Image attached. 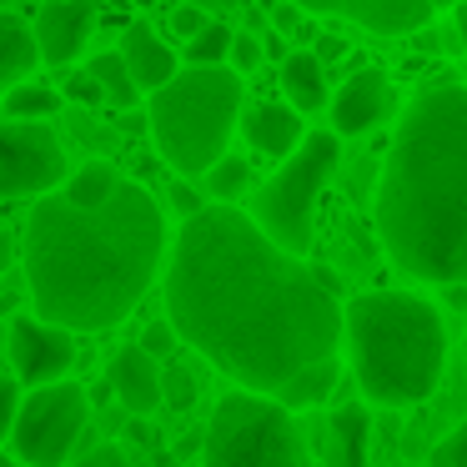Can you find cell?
<instances>
[{
	"label": "cell",
	"mask_w": 467,
	"mask_h": 467,
	"mask_svg": "<svg viewBox=\"0 0 467 467\" xmlns=\"http://www.w3.org/2000/svg\"><path fill=\"white\" fill-rule=\"evenodd\" d=\"M272 26H276L282 36H292L296 26H302V5H276V11H272Z\"/></svg>",
	"instance_id": "obj_32"
},
{
	"label": "cell",
	"mask_w": 467,
	"mask_h": 467,
	"mask_svg": "<svg viewBox=\"0 0 467 467\" xmlns=\"http://www.w3.org/2000/svg\"><path fill=\"white\" fill-rule=\"evenodd\" d=\"M192 402H196V372L186 362H166V407L186 412Z\"/></svg>",
	"instance_id": "obj_25"
},
{
	"label": "cell",
	"mask_w": 467,
	"mask_h": 467,
	"mask_svg": "<svg viewBox=\"0 0 467 467\" xmlns=\"http://www.w3.org/2000/svg\"><path fill=\"white\" fill-rule=\"evenodd\" d=\"M242 116V76L232 66H186L166 91L146 96L151 141L182 182H206L226 161Z\"/></svg>",
	"instance_id": "obj_5"
},
{
	"label": "cell",
	"mask_w": 467,
	"mask_h": 467,
	"mask_svg": "<svg viewBox=\"0 0 467 467\" xmlns=\"http://www.w3.org/2000/svg\"><path fill=\"white\" fill-rule=\"evenodd\" d=\"M317 447H322V467H372V412L362 402L337 407L317 427Z\"/></svg>",
	"instance_id": "obj_16"
},
{
	"label": "cell",
	"mask_w": 467,
	"mask_h": 467,
	"mask_svg": "<svg viewBox=\"0 0 467 467\" xmlns=\"http://www.w3.org/2000/svg\"><path fill=\"white\" fill-rule=\"evenodd\" d=\"M447 302H452L457 312H467V282L462 286H447Z\"/></svg>",
	"instance_id": "obj_34"
},
{
	"label": "cell",
	"mask_w": 467,
	"mask_h": 467,
	"mask_svg": "<svg viewBox=\"0 0 467 467\" xmlns=\"http://www.w3.org/2000/svg\"><path fill=\"white\" fill-rule=\"evenodd\" d=\"M282 91L302 116L332 106V96H327V66L317 61V51H292L286 56L282 61Z\"/></svg>",
	"instance_id": "obj_19"
},
{
	"label": "cell",
	"mask_w": 467,
	"mask_h": 467,
	"mask_svg": "<svg viewBox=\"0 0 467 467\" xmlns=\"http://www.w3.org/2000/svg\"><path fill=\"white\" fill-rule=\"evenodd\" d=\"M76 467H136V457L126 452L121 442H101V447H96V452H86V457H81V462H76Z\"/></svg>",
	"instance_id": "obj_30"
},
{
	"label": "cell",
	"mask_w": 467,
	"mask_h": 467,
	"mask_svg": "<svg viewBox=\"0 0 467 467\" xmlns=\"http://www.w3.org/2000/svg\"><path fill=\"white\" fill-rule=\"evenodd\" d=\"M246 186H252V166H246L242 156H226V161L206 176V196H212L216 206H236Z\"/></svg>",
	"instance_id": "obj_23"
},
{
	"label": "cell",
	"mask_w": 467,
	"mask_h": 467,
	"mask_svg": "<svg viewBox=\"0 0 467 467\" xmlns=\"http://www.w3.org/2000/svg\"><path fill=\"white\" fill-rule=\"evenodd\" d=\"M91 422V397L81 382L36 387L16 422L5 427V457L16 467H66Z\"/></svg>",
	"instance_id": "obj_8"
},
{
	"label": "cell",
	"mask_w": 467,
	"mask_h": 467,
	"mask_svg": "<svg viewBox=\"0 0 467 467\" xmlns=\"http://www.w3.org/2000/svg\"><path fill=\"white\" fill-rule=\"evenodd\" d=\"M61 106H66V91H56L46 81H26L16 91H5V121H51Z\"/></svg>",
	"instance_id": "obj_21"
},
{
	"label": "cell",
	"mask_w": 467,
	"mask_h": 467,
	"mask_svg": "<svg viewBox=\"0 0 467 467\" xmlns=\"http://www.w3.org/2000/svg\"><path fill=\"white\" fill-rule=\"evenodd\" d=\"M342 352L372 407H417L442 387V312L417 292H362L347 302Z\"/></svg>",
	"instance_id": "obj_4"
},
{
	"label": "cell",
	"mask_w": 467,
	"mask_h": 467,
	"mask_svg": "<svg viewBox=\"0 0 467 467\" xmlns=\"http://www.w3.org/2000/svg\"><path fill=\"white\" fill-rule=\"evenodd\" d=\"M186 5H202V11H232L236 0H186Z\"/></svg>",
	"instance_id": "obj_35"
},
{
	"label": "cell",
	"mask_w": 467,
	"mask_h": 467,
	"mask_svg": "<svg viewBox=\"0 0 467 467\" xmlns=\"http://www.w3.org/2000/svg\"><path fill=\"white\" fill-rule=\"evenodd\" d=\"M166 322L242 392L292 412L322 407L342 372L347 306L337 276L292 256L242 206H206L176 226L166 262Z\"/></svg>",
	"instance_id": "obj_1"
},
{
	"label": "cell",
	"mask_w": 467,
	"mask_h": 467,
	"mask_svg": "<svg viewBox=\"0 0 467 467\" xmlns=\"http://www.w3.org/2000/svg\"><path fill=\"white\" fill-rule=\"evenodd\" d=\"M442 5H447V11H462L467 0H432V11H442Z\"/></svg>",
	"instance_id": "obj_38"
},
{
	"label": "cell",
	"mask_w": 467,
	"mask_h": 467,
	"mask_svg": "<svg viewBox=\"0 0 467 467\" xmlns=\"http://www.w3.org/2000/svg\"><path fill=\"white\" fill-rule=\"evenodd\" d=\"M242 131H246V141H252V151L272 156V161H292V156L302 151V141L312 136L302 126V111H296V106H282V101L246 106Z\"/></svg>",
	"instance_id": "obj_15"
},
{
	"label": "cell",
	"mask_w": 467,
	"mask_h": 467,
	"mask_svg": "<svg viewBox=\"0 0 467 467\" xmlns=\"http://www.w3.org/2000/svg\"><path fill=\"white\" fill-rule=\"evenodd\" d=\"M36 36H41V56L51 66H71L81 46L96 36V11L86 0H46L36 16Z\"/></svg>",
	"instance_id": "obj_14"
},
{
	"label": "cell",
	"mask_w": 467,
	"mask_h": 467,
	"mask_svg": "<svg viewBox=\"0 0 467 467\" xmlns=\"http://www.w3.org/2000/svg\"><path fill=\"white\" fill-rule=\"evenodd\" d=\"M302 11L342 16L372 36H412L432 21V0H292Z\"/></svg>",
	"instance_id": "obj_11"
},
{
	"label": "cell",
	"mask_w": 467,
	"mask_h": 467,
	"mask_svg": "<svg viewBox=\"0 0 467 467\" xmlns=\"http://www.w3.org/2000/svg\"><path fill=\"white\" fill-rule=\"evenodd\" d=\"M171 31L182 36L186 46H192L196 36L206 31V16H202V5H176V11H171Z\"/></svg>",
	"instance_id": "obj_31"
},
{
	"label": "cell",
	"mask_w": 467,
	"mask_h": 467,
	"mask_svg": "<svg viewBox=\"0 0 467 467\" xmlns=\"http://www.w3.org/2000/svg\"><path fill=\"white\" fill-rule=\"evenodd\" d=\"M372 216L402 276L427 286L467 282V86H427L402 111Z\"/></svg>",
	"instance_id": "obj_3"
},
{
	"label": "cell",
	"mask_w": 467,
	"mask_h": 467,
	"mask_svg": "<svg viewBox=\"0 0 467 467\" xmlns=\"http://www.w3.org/2000/svg\"><path fill=\"white\" fill-rule=\"evenodd\" d=\"M41 66V36H36L31 21H21L16 11L0 16V81L5 91L26 86V76Z\"/></svg>",
	"instance_id": "obj_18"
},
{
	"label": "cell",
	"mask_w": 467,
	"mask_h": 467,
	"mask_svg": "<svg viewBox=\"0 0 467 467\" xmlns=\"http://www.w3.org/2000/svg\"><path fill=\"white\" fill-rule=\"evenodd\" d=\"M262 56H266V46L256 41L252 31H236V46H232V71H236V76L256 71V66H262Z\"/></svg>",
	"instance_id": "obj_29"
},
{
	"label": "cell",
	"mask_w": 467,
	"mask_h": 467,
	"mask_svg": "<svg viewBox=\"0 0 467 467\" xmlns=\"http://www.w3.org/2000/svg\"><path fill=\"white\" fill-rule=\"evenodd\" d=\"M151 467H176V452H156V457H151Z\"/></svg>",
	"instance_id": "obj_37"
},
{
	"label": "cell",
	"mask_w": 467,
	"mask_h": 467,
	"mask_svg": "<svg viewBox=\"0 0 467 467\" xmlns=\"http://www.w3.org/2000/svg\"><path fill=\"white\" fill-rule=\"evenodd\" d=\"M86 71L96 76V81L106 86V96H111V106H136L141 101V86H136V76H131V66H126V56L121 51H101V56H91V66Z\"/></svg>",
	"instance_id": "obj_22"
},
{
	"label": "cell",
	"mask_w": 467,
	"mask_h": 467,
	"mask_svg": "<svg viewBox=\"0 0 467 467\" xmlns=\"http://www.w3.org/2000/svg\"><path fill=\"white\" fill-rule=\"evenodd\" d=\"M121 182H126V176L116 171L111 161H81V166L71 171V182H66L61 196H66L71 206H86V212H96V206H106L116 192H121Z\"/></svg>",
	"instance_id": "obj_20"
},
{
	"label": "cell",
	"mask_w": 467,
	"mask_h": 467,
	"mask_svg": "<svg viewBox=\"0 0 467 467\" xmlns=\"http://www.w3.org/2000/svg\"><path fill=\"white\" fill-rule=\"evenodd\" d=\"M121 56H126V66H131V76H136V86H141V96L166 91V86H171L176 76H182V56H176L171 46H166L146 21L126 26V36H121Z\"/></svg>",
	"instance_id": "obj_17"
},
{
	"label": "cell",
	"mask_w": 467,
	"mask_h": 467,
	"mask_svg": "<svg viewBox=\"0 0 467 467\" xmlns=\"http://www.w3.org/2000/svg\"><path fill=\"white\" fill-rule=\"evenodd\" d=\"M171 242L166 212L136 182H121L96 212L61 192L46 196L26 216L21 246L31 312L66 332H111L146 302L156 272L171 262Z\"/></svg>",
	"instance_id": "obj_2"
},
{
	"label": "cell",
	"mask_w": 467,
	"mask_h": 467,
	"mask_svg": "<svg viewBox=\"0 0 467 467\" xmlns=\"http://www.w3.org/2000/svg\"><path fill=\"white\" fill-rule=\"evenodd\" d=\"M457 41H462V51H467V5L457 11Z\"/></svg>",
	"instance_id": "obj_36"
},
{
	"label": "cell",
	"mask_w": 467,
	"mask_h": 467,
	"mask_svg": "<svg viewBox=\"0 0 467 467\" xmlns=\"http://www.w3.org/2000/svg\"><path fill=\"white\" fill-rule=\"evenodd\" d=\"M392 111V86L377 66H362L342 81V91H332V131L337 136H367L387 121Z\"/></svg>",
	"instance_id": "obj_13"
},
{
	"label": "cell",
	"mask_w": 467,
	"mask_h": 467,
	"mask_svg": "<svg viewBox=\"0 0 467 467\" xmlns=\"http://www.w3.org/2000/svg\"><path fill=\"white\" fill-rule=\"evenodd\" d=\"M342 56H347V41H337V36H322V41H317V61L322 66L342 61Z\"/></svg>",
	"instance_id": "obj_33"
},
{
	"label": "cell",
	"mask_w": 467,
	"mask_h": 467,
	"mask_svg": "<svg viewBox=\"0 0 467 467\" xmlns=\"http://www.w3.org/2000/svg\"><path fill=\"white\" fill-rule=\"evenodd\" d=\"M232 46H236L232 26H206V31L186 46V61L192 66H232Z\"/></svg>",
	"instance_id": "obj_24"
},
{
	"label": "cell",
	"mask_w": 467,
	"mask_h": 467,
	"mask_svg": "<svg viewBox=\"0 0 467 467\" xmlns=\"http://www.w3.org/2000/svg\"><path fill=\"white\" fill-rule=\"evenodd\" d=\"M5 467H16V462H11V457H5Z\"/></svg>",
	"instance_id": "obj_39"
},
{
	"label": "cell",
	"mask_w": 467,
	"mask_h": 467,
	"mask_svg": "<svg viewBox=\"0 0 467 467\" xmlns=\"http://www.w3.org/2000/svg\"><path fill=\"white\" fill-rule=\"evenodd\" d=\"M106 382H111V397L131 417H151L156 407L166 402V362H156L141 342L111 352V362H106Z\"/></svg>",
	"instance_id": "obj_12"
},
{
	"label": "cell",
	"mask_w": 467,
	"mask_h": 467,
	"mask_svg": "<svg viewBox=\"0 0 467 467\" xmlns=\"http://www.w3.org/2000/svg\"><path fill=\"white\" fill-rule=\"evenodd\" d=\"M427 467H467V422H457L452 432L427 452Z\"/></svg>",
	"instance_id": "obj_26"
},
{
	"label": "cell",
	"mask_w": 467,
	"mask_h": 467,
	"mask_svg": "<svg viewBox=\"0 0 467 467\" xmlns=\"http://www.w3.org/2000/svg\"><path fill=\"white\" fill-rule=\"evenodd\" d=\"M202 437V467H306L292 407L262 392H226Z\"/></svg>",
	"instance_id": "obj_6"
},
{
	"label": "cell",
	"mask_w": 467,
	"mask_h": 467,
	"mask_svg": "<svg viewBox=\"0 0 467 467\" xmlns=\"http://www.w3.org/2000/svg\"><path fill=\"white\" fill-rule=\"evenodd\" d=\"M71 182V161H66L61 136L46 121H5L0 131V192L11 202H46V196L66 192Z\"/></svg>",
	"instance_id": "obj_9"
},
{
	"label": "cell",
	"mask_w": 467,
	"mask_h": 467,
	"mask_svg": "<svg viewBox=\"0 0 467 467\" xmlns=\"http://www.w3.org/2000/svg\"><path fill=\"white\" fill-rule=\"evenodd\" d=\"M342 161V136L337 131H312L292 161H282L252 196V216L282 252L306 256L317 236V202H322L327 182L337 176Z\"/></svg>",
	"instance_id": "obj_7"
},
{
	"label": "cell",
	"mask_w": 467,
	"mask_h": 467,
	"mask_svg": "<svg viewBox=\"0 0 467 467\" xmlns=\"http://www.w3.org/2000/svg\"><path fill=\"white\" fill-rule=\"evenodd\" d=\"M5 352H11V372L21 377L26 387H56V382H71V367H76V332L46 322L36 312L11 317L5 327Z\"/></svg>",
	"instance_id": "obj_10"
},
{
	"label": "cell",
	"mask_w": 467,
	"mask_h": 467,
	"mask_svg": "<svg viewBox=\"0 0 467 467\" xmlns=\"http://www.w3.org/2000/svg\"><path fill=\"white\" fill-rule=\"evenodd\" d=\"M141 347L156 357V362H171V352L182 347V332H176L171 322H151V327L141 332Z\"/></svg>",
	"instance_id": "obj_27"
},
{
	"label": "cell",
	"mask_w": 467,
	"mask_h": 467,
	"mask_svg": "<svg viewBox=\"0 0 467 467\" xmlns=\"http://www.w3.org/2000/svg\"><path fill=\"white\" fill-rule=\"evenodd\" d=\"M66 101H76V106H106L111 96H106V86L96 81L91 71H71V81H66Z\"/></svg>",
	"instance_id": "obj_28"
}]
</instances>
